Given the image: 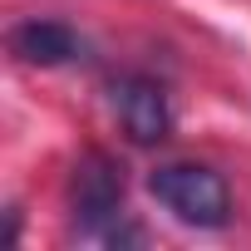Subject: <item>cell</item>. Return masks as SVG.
Returning a JSON list of instances; mask_svg holds the SVG:
<instances>
[{
    "label": "cell",
    "instance_id": "1",
    "mask_svg": "<svg viewBox=\"0 0 251 251\" xmlns=\"http://www.w3.org/2000/svg\"><path fill=\"white\" fill-rule=\"evenodd\" d=\"M69 212L79 236L103 241V246H138L143 226L128 222L123 212V163L108 158L103 148L79 153L74 173H69Z\"/></svg>",
    "mask_w": 251,
    "mask_h": 251
},
{
    "label": "cell",
    "instance_id": "2",
    "mask_svg": "<svg viewBox=\"0 0 251 251\" xmlns=\"http://www.w3.org/2000/svg\"><path fill=\"white\" fill-rule=\"evenodd\" d=\"M148 192L158 207H168L182 226L197 231H222L231 222V187L217 168L207 163H163L148 173Z\"/></svg>",
    "mask_w": 251,
    "mask_h": 251
},
{
    "label": "cell",
    "instance_id": "3",
    "mask_svg": "<svg viewBox=\"0 0 251 251\" xmlns=\"http://www.w3.org/2000/svg\"><path fill=\"white\" fill-rule=\"evenodd\" d=\"M108 103L123 123V133H128L138 148H153L173 133V103H168V89L153 79V74H123L113 79L108 89Z\"/></svg>",
    "mask_w": 251,
    "mask_h": 251
},
{
    "label": "cell",
    "instance_id": "4",
    "mask_svg": "<svg viewBox=\"0 0 251 251\" xmlns=\"http://www.w3.org/2000/svg\"><path fill=\"white\" fill-rule=\"evenodd\" d=\"M10 54L20 64H35V69H59V64H74L89 54L84 35L64 20H50V15H30L10 30Z\"/></svg>",
    "mask_w": 251,
    "mask_h": 251
}]
</instances>
